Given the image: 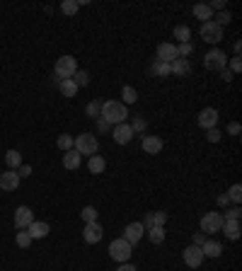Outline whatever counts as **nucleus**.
Here are the masks:
<instances>
[{"instance_id":"obj_30","label":"nucleus","mask_w":242,"mask_h":271,"mask_svg":"<svg viewBox=\"0 0 242 271\" xmlns=\"http://www.w3.org/2000/svg\"><path fill=\"white\" fill-rule=\"evenodd\" d=\"M148 238H150L153 245H163V242H165V228H157V225L150 228L148 230Z\"/></svg>"},{"instance_id":"obj_49","label":"nucleus","mask_w":242,"mask_h":271,"mask_svg":"<svg viewBox=\"0 0 242 271\" xmlns=\"http://www.w3.org/2000/svg\"><path fill=\"white\" fill-rule=\"evenodd\" d=\"M97 129H99V131H107V129H109V124L102 119V117H97Z\"/></svg>"},{"instance_id":"obj_10","label":"nucleus","mask_w":242,"mask_h":271,"mask_svg":"<svg viewBox=\"0 0 242 271\" xmlns=\"http://www.w3.org/2000/svg\"><path fill=\"white\" fill-rule=\"evenodd\" d=\"M145 235V228H143V223H129L126 228H124V240L131 245V247H136L138 245V240Z\"/></svg>"},{"instance_id":"obj_43","label":"nucleus","mask_w":242,"mask_h":271,"mask_svg":"<svg viewBox=\"0 0 242 271\" xmlns=\"http://www.w3.org/2000/svg\"><path fill=\"white\" fill-rule=\"evenodd\" d=\"M240 70H242V61H240V56H235L230 61V73L235 75V73H240Z\"/></svg>"},{"instance_id":"obj_7","label":"nucleus","mask_w":242,"mask_h":271,"mask_svg":"<svg viewBox=\"0 0 242 271\" xmlns=\"http://www.w3.org/2000/svg\"><path fill=\"white\" fill-rule=\"evenodd\" d=\"M201 36L206 44H218L223 39V27H218L216 22H204L201 24Z\"/></svg>"},{"instance_id":"obj_36","label":"nucleus","mask_w":242,"mask_h":271,"mask_svg":"<svg viewBox=\"0 0 242 271\" xmlns=\"http://www.w3.org/2000/svg\"><path fill=\"white\" fill-rule=\"evenodd\" d=\"M230 20H232V15L230 12H218V15H213V22L218 24V27H225V24H230Z\"/></svg>"},{"instance_id":"obj_12","label":"nucleus","mask_w":242,"mask_h":271,"mask_svg":"<svg viewBox=\"0 0 242 271\" xmlns=\"http://www.w3.org/2000/svg\"><path fill=\"white\" fill-rule=\"evenodd\" d=\"M175 58H179V54H177V44L163 42L160 46H157V58H155V61H163V63H172Z\"/></svg>"},{"instance_id":"obj_18","label":"nucleus","mask_w":242,"mask_h":271,"mask_svg":"<svg viewBox=\"0 0 242 271\" xmlns=\"http://www.w3.org/2000/svg\"><path fill=\"white\" fill-rule=\"evenodd\" d=\"M27 233H29L32 240H42L49 235V223H44V220H32V223L27 225Z\"/></svg>"},{"instance_id":"obj_22","label":"nucleus","mask_w":242,"mask_h":271,"mask_svg":"<svg viewBox=\"0 0 242 271\" xmlns=\"http://www.w3.org/2000/svg\"><path fill=\"white\" fill-rule=\"evenodd\" d=\"M223 235L228 240H240V220H223Z\"/></svg>"},{"instance_id":"obj_25","label":"nucleus","mask_w":242,"mask_h":271,"mask_svg":"<svg viewBox=\"0 0 242 271\" xmlns=\"http://www.w3.org/2000/svg\"><path fill=\"white\" fill-rule=\"evenodd\" d=\"M5 163H8L10 170H20V165H22V155H20L17 150H8L5 152Z\"/></svg>"},{"instance_id":"obj_4","label":"nucleus","mask_w":242,"mask_h":271,"mask_svg":"<svg viewBox=\"0 0 242 271\" xmlns=\"http://www.w3.org/2000/svg\"><path fill=\"white\" fill-rule=\"evenodd\" d=\"M131 252H133V247L126 242L124 238H119V240H111V245H109V257L114 261H119V264H124V261H129L131 259Z\"/></svg>"},{"instance_id":"obj_16","label":"nucleus","mask_w":242,"mask_h":271,"mask_svg":"<svg viewBox=\"0 0 242 271\" xmlns=\"http://www.w3.org/2000/svg\"><path fill=\"white\" fill-rule=\"evenodd\" d=\"M170 73L177 78H184L191 73V61L189 58H175L172 63H170Z\"/></svg>"},{"instance_id":"obj_20","label":"nucleus","mask_w":242,"mask_h":271,"mask_svg":"<svg viewBox=\"0 0 242 271\" xmlns=\"http://www.w3.org/2000/svg\"><path fill=\"white\" fill-rule=\"evenodd\" d=\"M201 252H204V257H209V259H216L223 254V245L216 242V240H206L204 245H201Z\"/></svg>"},{"instance_id":"obj_31","label":"nucleus","mask_w":242,"mask_h":271,"mask_svg":"<svg viewBox=\"0 0 242 271\" xmlns=\"http://www.w3.org/2000/svg\"><path fill=\"white\" fill-rule=\"evenodd\" d=\"M70 80H73L77 87H85V85H90V73H88V70H80V68H77Z\"/></svg>"},{"instance_id":"obj_19","label":"nucleus","mask_w":242,"mask_h":271,"mask_svg":"<svg viewBox=\"0 0 242 271\" xmlns=\"http://www.w3.org/2000/svg\"><path fill=\"white\" fill-rule=\"evenodd\" d=\"M80 163H83V155H80L75 148L63 152V167H66V170H73V172H75L77 167H80Z\"/></svg>"},{"instance_id":"obj_28","label":"nucleus","mask_w":242,"mask_h":271,"mask_svg":"<svg viewBox=\"0 0 242 271\" xmlns=\"http://www.w3.org/2000/svg\"><path fill=\"white\" fill-rule=\"evenodd\" d=\"M121 99H124L121 104H136V102H138V92H136L131 85H126L121 90Z\"/></svg>"},{"instance_id":"obj_15","label":"nucleus","mask_w":242,"mask_h":271,"mask_svg":"<svg viewBox=\"0 0 242 271\" xmlns=\"http://www.w3.org/2000/svg\"><path fill=\"white\" fill-rule=\"evenodd\" d=\"M34 220V213L29 206H20L15 211V228L17 230H27V225Z\"/></svg>"},{"instance_id":"obj_38","label":"nucleus","mask_w":242,"mask_h":271,"mask_svg":"<svg viewBox=\"0 0 242 271\" xmlns=\"http://www.w3.org/2000/svg\"><path fill=\"white\" fill-rule=\"evenodd\" d=\"M165 223H167V213L165 211H155L153 213V228L157 225V228H165Z\"/></svg>"},{"instance_id":"obj_48","label":"nucleus","mask_w":242,"mask_h":271,"mask_svg":"<svg viewBox=\"0 0 242 271\" xmlns=\"http://www.w3.org/2000/svg\"><path fill=\"white\" fill-rule=\"evenodd\" d=\"M116 271H138V269H136L133 264H129V261H124V264H121V266H119Z\"/></svg>"},{"instance_id":"obj_35","label":"nucleus","mask_w":242,"mask_h":271,"mask_svg":"<svg viewBox=\"0 0 242 271\" xmlns=\"http://www.w3.org/2000/svg\"><path fill=\"white\" fill-rule=\"evenodd\" d=\"M85 111H88V117L90 119H97L99 117V111H102V102H97V99H92L88 107H85Z\"/></svg>"},{"instance_id":"obj_44","label":"nucleus","mask_w":242,"mask_h":271,"mask_svg":"<svg viewBox=\"0 0 242 271\" xmlns=\"http://www.w3.org/2000/svg\"><path fill=\"white\" fill-rule=\"evenodd\" d=\"M240 131H242V126L237 121H230V124H228V133H230V136H240Z\"/></svg>"},{"instance_id":"obj_45","label":"nucleus","mask_w":242,"mask_h":271,"mask_svg":"<svg viewBox=\"0 0 242 271\" xmlns=\"http://www.w3.org/2000/svg\"><path fill=\"white\" fill-rule=\"evenodd\" d=\"M206 5H209L213 12H216V10L223 12V8H225V3H223V0H211V3H206Z\"/></svg>"},{"instance_id":"obj_42","label":"nucleus","mask_w":242,"mask_h":271,"mask_svg":"<svg viewBox=\"0 0 242 271\" xmlns=\"http://www.w3.org/2000/svg\"><path fill=\"white\" fill-rule=\"evenodd\" d=\"M220 136H223V133H220L218 129H209V131H206V141H209V143H218Z\"/></svg>"},{"instance_id":"obj_52","label":"nucleus","mask_w":242,"mask_h":271,"mask_svg":"<svg viewBox=\"0 0 242 271\" xmlns=\"http://www.w3.org/2000/svg\"><path fill=\"white\" fill-rule=\"evenodd\" d=\"M220 78H223L225 83H230V80H232V73H230V70H225V68H223V70H220Z\"/></svg>"},{"instance_id":"obj_24","label":"nucleus","mask_w":242,"mask_h":271,"mask_svg":"<svg viewBox=\"0 0 242 271\" xmlns=\"http://www.w3.org/2000/svg\"><path fill=\"white\" fill-rule=\"evenodd\" d=\"M58 90H61V95H63V97H75L80 87H77L73 80H61V83H58Z\"/></svg>"},{"instance_id":"obj_17","label":"nucleus","mask_w":242,"mask_h":271,"mask_svg":"<svg viewBox=\"0 0 242 271\" xmlns=\"http://www.w3.org/2000/svg\"><path fill=\"white\" fill-rule=\"evenodd\" d=\"M143 150L148 152V155H157V152L165 148V143H163V138L160 136H143Z\"/></svg>"},{"instance_id":"obj_32","label":"nucleus","mask_w":242,"mask_h":271,"mask_svg":"<svg viewBox=\"0 0 242 271\" xmlns=\"http://www.w3.org/2000/svg\"><path fill=\"white\" fill-rule=\"evenodd\" d=\"M80 216H83V220H85V223H97V208L95 206H85L83 208V211H80Z\"/></svg>"},{"instance_id":"obj_23","label":"nucleus","mask_w":242,"mask_h":271,"mask_svg":"<svg viewBox=\"0 0 242 271\" xmlns=\"http://www.w3.org/2000/svg\"><path fill=\"white\" fill-rule=\"evenodd\" d=\"M88 170L92 174H102L104 170H107V160H104L102 155H92V158H90V163H88Z\"/></svg>"},{"instance_id":"obj_34","label":"nucleus","mask_w":242,"mask_h":271,"mask_svg":"<svg viewBox=\"0 0 242 271\" xmlns=\"http://www.w3.org/2000/svg\"><path fill=\"white\" fill-rule=\"evenodd\" d=\"M61 10L66 12L68 17H73L77 10H80V5H77V0H63V5H61Z\"/></svg>"},{"instance_id":"obj_50","label":"nucleus","mask_w":242,"mask_h":271,"mask_svg":"<svg viewBox=\"0 0 242 271\" xmlns=\"http://www.w3.org/2000/svg\"><path fill=\"white\" fill-rule=\"evenodd\" d=\"M228 204H230L228 194H220V196H218V206H228Z\"/></svg>"},{"instance_id":"obj_3","label":"nucleus","mask_w":242,"mask_h":271,"mask_svg":"<svg viewBox=\"0 0 242 271\" xmlns=\"http://www.w3.org/2000/svg\"><path fill=\"white\" fill-rule=\"evenodd\" d=\"M75 70H77V61L73 58V56H61L54 65V73H56L58 80H70Z\"/></svg>"},{"instance_id":"obj_29","label":"nucleus","mask_w":242,"mask_h":271,"mask_svg":"<svg viewBox=\"0 0 242 271\" xmlns=\"http://www.w3.org/2000/svg\"><path fill=\"white\" fill-rule=\"evenodd\" d=\"M73 143H75V138H73L70 133H61V136H58V141H56V145L66 152V150H73Z\"/></svg>"},{"instance_id":"obj_21","label":"nucleus","mask_w":242,"mask_h":271,"mask_svg":"<svg viewBox=\"0 0 242 271\" xmlns=\"http://www.w3.org/2000/svg\"><path fill=\"white\" fill-rule=\"evenodd\" d=\"M191 12H194V17H196V20H201V22H213V15H216V12L211 10L206 3H196V5L191 8Z\"/></svg>"},{"instance_id":"obj_47","label":"nucleus","mask_w":242,"mask_h":271,"mask_svg":"<svg viewBox=\"0 0 242 271\" xmlns=\"http://www.w3.org/2000/svg\"><path fill=\"white\" fill-rule=\"evenodd\" d=\"M206 235H204V233H196V235H194V242H191V245H196V247H201V245H204V242H206Z\"/></svg>"},{"instance_id":"obj_6","label":"nucleus","mask_w":242,"mask_h":271,"mask_svg":"<svg viewBox=\"0 0 242 271\" xmlns=\"http://www.w3.org/2000/svg\"><path fill=\"white\" fill-rule=\"evenodd\" d=\"M220 228H223V213H216V211L204 213V218H201V233L211 235V233H220Z\"/></svg>"},{"instance_id":"obj_1","label":"nucleus","mask_w":242,"mask_h":271,"mask_svg":"<svg viewBox=\"0 0 242 271\" xmlns=\"http://www.w3.org/2000/svg\"><path fill=\"white\" fill-rule=\"evenodd\" d=\"M99 117L107 121V124H124L126 121V117H129V109H126V104H121V102H102V111H99Z\"/></svg>"},{"instance_id":"obj_27","label":"nucleus","mask_w":242,"mask_h":271,"mask_svg":"<svg viewBox=\"0 0 242 271\" xmlns=\"http://www.w3.org/2000/svg\"><path fill=\"white\" fill-rule=\"evenodd\" d=\"M175 39L179 44H187L189 39H191V29H189L187 24H177L175 27Z\"/></svg>"},{"instance_id":"obj_5","label":"nucleus","mask_w":242,"mask_h":271,"mask_svg":"<svg viewBox=\"0 0 242 271\" xmlns=\"http://www.w3.org/2000/svg\"><path fill=\"white\" fill-rule=\"evenodd\" d=\"M225 65H228V54L220 49H211L209 54L204 56V68H209V70H223Z\"/></svg>"},{"instance_id":"obj_14","label":"nucleus","mask_w":242,"mask_h":271,"mask_svg":"<svg viewBox=\"0 0 242 271\" xmlns=\"http://www.w3.org/2000/svg\"><path fill=\"white\" fill-rule=\"evenodd\" d=\"M83 238H85V242H90V245H97L99 240L104 238V228H102L99 223H85Z\"/></svg>"},{"instance_id":"obj_2","label":"nucleus","mask_w":242,"mask_h":271,"mask_svg":"<svg viewBox=\"0 0 242 271\" xmlns=\"http://www.w3.org/2000/svg\"><path fill=\"white\" fill-rule=\"evenodd\" d=\"M73 148H75L80 155H97L99 150V141L92 136V133H80V136H75V143H73Z\"/></svg>"},{"instance_id":"obj_51","label":"nucleus","mask_w":242,"mask_h":271,"mask_svg":"<svg viewBox=\"0 0 242 271\" xmlns=\"http://www.w3.org/2000/svg\"><path fill=\"white\" fill-rule=\"evenodd\" d=\"M143 228H153V213H148V216H145V220H143Z\"/></svg>"},{"instance_id":"obj_53","label":"nucleus","mask_w":242,"mask_h":271,"mask_svg":"<svg viewBox=\"0 0 242 271\" xmlns=\"http://www.w3.org/2000/svg\"><path fill=\"white\" fill-rule=\"evenodd\" d=\"M242 51V42H235V56H240Z\"/></svg>"},{"instance_id":"obj_37","label":"nucleus","mask_w":242,"mask_h":271,"mask_svg":"<svg viewBox=\"0 0 242 271\" xmlns=\"http://www.w3.org/2000/svg\"><path fill=\"white\" fill-rule=\"evenodd\" d=\"M177 54H179V58H189V56L194 54V46H191V42L179 44V46H177Z\"/></svg>"},{"instance_id":"obj_11","label":"nucleus","mask_w":242,"mask_h":271,"mask_svg":"<svg viewBox=\"0 0 242 271\" xmlns=\"http://www.w3.org/2000/svg\"><path fill=\"white\" fill-rule=\"evenodd\" d=\"M133 136H136V133H133V129L129 126V124H126V121H124V124H116V126H114V131H111V138L119 143V145L131 143Z\"/></svg>"},{"instance_id":"obj_46","label":"nucleus","mask_w":242,"mask_h":271,"mask_svg":"<svg viewBox=\"0 0 242 271\" xmlns=\"http://www.w3.org/2000/svg\"><path fill=\"white\" fill-rule=\"evenodd\" d=\"M17 174H20V179H24V177H29V174H32V167H29V165H20Z\"/></svg>"},{"instance_id":"obj_9","label":"nucleus","mask_w":242,"mask_h":271,"mask_svg":"<svg viewBox=\"0 0 242 271\" xmlns=\"http://www.w3.org/2000/svg\"><path fill=\"white\" fill-rule=\"evenodd\" d=\"M182 257H184V264H187L189 269H198V266H201V261L206 259V257H204V252H201V247H196V245H189Z\"/></svg>"},{"instance_id":"obj_41","label":"nucleus","mask_w":242,"mask_h":271,"mask_svg":"<svg viewBox=\"0 0 242 271\" xmlns=\"http://www.w3.org/2000/svg\"><path fill=\"white\" fill-rule=\"evenodd\" d=\"M240 218H242V208L235 206V208H228V211H225L223 220H240Z\"/></svg>"},{"instance_id":"obj_33","label":"nucleus","mask_w":242,"mask_h":271,"mask_svg":"<svg viewBox=\"0 0 242 271\" xmlns=\"http://www.w3.org/2000/svg\"><path fill=\"white\" fill-rule=\"evenodd\" d=\"M15 242H17V247L27 250V247L32 245V238H29V233H27V230H20V233L15 235Z\"/></svg>"},{"instance_id":"obj_26","label":"nucleus","mask_w":242,"mask_h":271,"mask_svg":"<svg viewBox=\"0 0 242 271\" xmlns=\"http://www.w3.org/2000/svg\"><path fill=\"white\" fill-rule=\"evenodd\" d=\"M150 73L157 78H170V63H163V61H153L150 65Z\"/></svg>"},{"instance_id":"obj_40","label":"nucleus","mask_w":242,"mask_h":271,"mask_svg":"<svg viewBox=\"0 0 242 271\" xmlns=\"http://www.w3.org/2000/svg\"><path fill=\"white\" fill-rule=\"evenodd\" d=\"M129 126L133 129V133H143L145 131V119L143 117H133V121L129 124Z\"/></svg>"},{"instance_id":"obj_39","label":"nucleus","mask_w":242,"mask_h":271,"mask_svg":"<svg viewBox=\"0 0 242 271\" xmlns=\"http://www.w3.org/2000/svg\"><path fill=\"white\" fill-rule=\"evenodd\" d=\"M228 199H230V201H235V204H240V201H242V186L240 184H232L230 191H228Z\"/></svg>"},{"instance_id":"obj_8","label":"nucleus","mask_w":242,"mask_h":271,"mask_svg":"<svg viewBox=\"0 0 242 271\" xmlns=\"http://www.w3.org/2000/svg\"><path fill=\"white\" fill-rule=\"evenodd\" d=\"M196 124H198V126H201L204 131L216 129V124H218V111H216L213 107L201 109V111H198V117H196Z\"/></svg>"},{"instance_id":"obj_13","label":"nucleus","mask_w":242,"mask_h":271,"mask_svg":"<svg viewBox=\"0 0 242 271\" xmlns=\"http://www.w3.org/2000/svg\"><path fill=\"white\" fill-rule=\"evenodd\" d=\"M20 174H17V170H8V172L0 174V189L3 191H15L17 186H20Z\"/></svg>"}]
</instances>
